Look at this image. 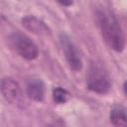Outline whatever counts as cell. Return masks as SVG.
<instances>
[{
	"mask_svg": "<svg viewBox=\"0 0 127 127\" xmlns=\"http://www.w3.org/2000/svg\"><path fill=\"white\" fill-rule=\"evenodd\" d=\"M95 17L105 43L115 52L121 53L125 48V37L115 14L108 8L101 7L96 10Z\"/></svg>",
	"mask_w": 127,
	"mask_h": 127,
	"instance_id": "6da1fadb",
	"label": "cell"
},
{
	"mask_svg": "<svg viewBox=\"0 0 127 127\" xmlns=\"http://www.w3.org/2000/svg\"><path fill=\"white\" fill-rule=\"evenodd\" d=\"M87 88L98 94H105L111 88V77L104 66L99 62L90 64L86 73Z\"/></svg>",
	"mask_w": 127,
	"mask_h": 127,
	"instance_id": "7a4b0ae2",
	"label": "cell"
},
{
	"mask_svg": "<svg viewBox=\"0 0 127 127\" xmlns=\"http://www.w3.org/2000/svg\"><path fill=\"white\" fill-rule=\"evenodd\" d=\"M9 41L14 50L25 60L33 61L39 56V49L37 45L25 34L15 32L9 37Z\"/></svg>",
	"mask_w": 127,
	"mask_h": 127,
	"instance_id": "3957f363",
	"label": "cell"
},
{
	"mask_svg": "<svg viewBox=\"0 0 127 127\" xmlns=\"http://www.w3.org/2000/svg\"><path fill=\"white\" fill-rule=\"evenodd\" d=\"M60 42L63 48V52L64 54V58L69 67L74 71L80 70L82 67V61L73 42L70 40V38L66 34H64V33L60 35Z\"/></svg>",
	"mask_w": 127,
	"mask_h": 127,
	"instance_id": "277c9868",
	"label": "cell"
},
{
	"mask_svg": "<svg viewBox=\"0 0 127 127\" xmlns=\"http://www.w3.org/2000/svg\"><path fill=\"white\" fill-rule=\"evenodd\" d=\"M0 92L3 97L11 102L18 103L22 99V89L20 84L12 77H3L0 80Z\"/></svg>",
	"mask_w": 127,
	"mask_h": 127,
	"instance_id": "5b68a950",
	"label": "cell"
},
{
	"mask_svg": "<svg viewBox=\"0 0 127 127\" xmlns=\"http://www.w3.org/2000/svg\"><path fill=\"white\" fill-rule=\"evenodd\" d=\"M22 24L28 31H30L34 34L42 35V36H48L51 34V30L48 27V25L41 19L37 18L36 16L27 15V16L23 17Z\"/></svg>",
	"mask_w": 127,
	"mask_h": 127,
	"instance_id": "8992f818",
	"label": "cell"
},
{
	"mask_svg": "<svg viewBox=\"0 0 127 127\" xmlns=\"http://www.w3.org/2000/svg\"><path fill=\"white\" fill-rule=\"evenodd\" d=\"M26 91H27V95L31 99L41 102L45 98V83L40 78L31 79L27 83Z\"/></svg>",
	"mask_w": 127,
	"mask_h": 127,
	"instance_id": "52a82bcc",
	"label": "cell"
},
{
	"mask_svg": "<svg viewBox=\"0 0 127 127\" xmlns=\"http://www.w3.org/2000/svg\"><path fill=\"white\" fill-rule=\"evenodd\" d=\"M109 120L113 127H127L125 107L120 104H114L109 112Z\"/></svg>",
	"mask_w": 127,
	"mask_h": 127,
	"instance_id": "ba28073f",
	"label": "cell"
},
{
	"mask_svg": "<svg viewBox=\"0 0 127 127\" xmlns=\"http://www.w3.org/2000/svg\"><path fill=\"white\" fill-rule=\"evenodd\" d=\"M52 96H53V100L57 104H64L69 99L70 93L65 88L61 87V86H57L53 89Z\"/></svg>",
	"mask_w": 127,
	"mask_h": 127,
	"instance_id": "9c48e42d",
	"label": "cell"
},
{
	"mask_svg": "<svg viewBox=\"0 0 127 127\" xmlns=\"http://www.w3.org/2000/svg\"><path fill=\"white\" fill-rule=\"evenodd\" d=\"M59 4H61L62 6H71L73 4V2H59Z\"/></svg>",
	"mask_w": 127,
	"mask_h": 127,
	"instance_id": "30bf717a",
	"label": "cell"
},
{
	"mask_svg": "<svg viewBox=\"0 0 127 127\" xmlns=\"http://www.w3.org/2000/svg\"><path fill=\"white\" fill-rule=\"evenodd\" d=\"M46 127H60L57 123H51V124H49V125H47Z\"/></svg>",
	"mask_w": 127,
	"mask_h": 127,
	"instance_id": "8fae6325",
	"label": "cell"
},
{
	"mask_svg": "<svg viewBox=\"0 0 127 127\" xmlns=\"http://www.w3.org/2000/svg\"><path fill=\"white\" fill-rule=\"evenodd\" d=\"M123 90H124V94H126V81H124L123 83Z\"/></svg>",
	"mask_w": 127,
	"mask_h": 127,
	"instance_id": "7c38bea8",
	"label": "cell"
}]
</instances>
